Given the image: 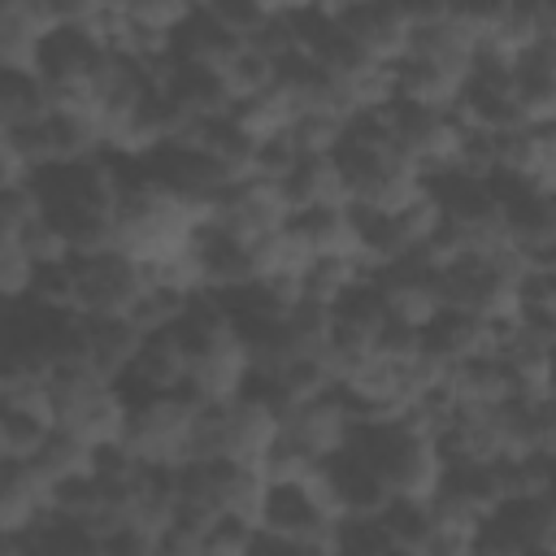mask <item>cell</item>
<instances>
[{
  "instance_id": "4",
  "label": "cell",
  "mask_w": 556,
  "mask_h": 556,
  "mask_svg": "<svg viewBox=\"0 0 556 556\" xmlns=\"http://www.w3.org/2000/svg\"><path fill=\"white\" fill-rule=\"evenodd\" d=\"M48 404H52L56 430L74 434L78 443H87V447L122 443L126 400H122L117 382L91 374L83 361L52 365V374H48Z\"/></svg>"
},
{
  "instance_id": "17",
  "label": "cell",
  "mask_w": 556,
  "mask_h": 556,
  "mask_svg": "<svg viewBox=\"0 0 556 556\" xmlns=\"http://www.w3.org/2000/svg\"><path fill=\"white\" fill-rule=\"evenodd\" d=\"M182 387H187V356H182V348L165 330L161 334H148L143 348H139V356L130 361V369L117 378V391H122L126 408L139 404V400L174 395Z\"/></svg>"
},
{
  "instance_id": "13",
  "label": "cell",
  "mask_w": 556,
  "mask_h": 556,
  "mask_svg": "<svg viewBox=\"0 0 556 556\" xmlns=\"http://www.w3.org/2000/svg\"><path fill=\"white\" fill-rule=\"evenodd\" d=\"M352 426H356V421H352V408L343 404L339 387H330V391H321V395L300 400L295 408H287L278 434H282L295 452H304L313 465H321V460H330L339 447H348Z\"/></svg>"
},
{
  "instance_id": "14",
  "label": "cell",
  "mask_w": 556,
  "mask_h": 556,
  "mask_svg": "<svg viewBox=\"0 0 556 556\" xmlns=\"http://www.w3.org/2000/svg\"><path fill=\"white\" fill-rule=\"evenodd\" d=\"M187 256H191V269L200 278V291H208V295H226V291H235V287H243V282L256 278V252H252V243L226 235L213 222H200L195 226Z\"/></svg>"
},
{
  "instance_id": "38",
  "label": "cell",
  "mask_w": 556,
  "mask_h": 556,
  "mask_svg": "<svg viewBox=\"0 0 556 556\" xmlns=\"http://www.w3.org/2000/svg\"><path fill=\"white\" fill-rule=\"evenodd\" d=\"M300 161H304V152L295 148L291 130H287V135H274V139H261V143H256V156H252V178L282 182Z\"/></svg>"
},
{
  "instance_id": "27",
  "label": "cell",
  "mask_w": 556,
  "mask_h": 556,
  "mask_svg": "<svg viewBox=\"0 0 556 556\" xmlns=\"http://www.w3.org/2000/svg\"><path fill=\"white\" fill-rule=\"evenodd\" d=\"M282 195L295 208H334L348 204V187L343 174L334 165V156H304L287 178H282Z\"/></svg>"
},
{
  "instance_id": "11",
  "label": "cell",
  "mask_w": 556,
  "mask_h": 556,
  "mask_svg": "<svg viewBox=\"0 0 556 556\" xmlns=\"http://www.w3.org/2000/svg\"><path fill=\"white\" fill-rule=\"evenodd\" d=\"M287 217H291V204L282 195V182H269V178H235L213 204H208V217L213 226H222L226 235L243 239V243H265L274 235L287 230Z\"/></svg>"
},
{
  "instance_id": "31",
  "label": "cell",
  "mask_w": 556,
  "mask_h": 556,
  "mask_svg": "<svg viewBox=\"0 0 556 556\" xmlns=\"http://www.w3.org/2000/svg\"><path fill=\"white\" fill-rule=\"evenodd\" d=\"M378 526L382 534L395 543V547H413V552H426L439 517H434V504L421 500V495H391L387 508L378 513Z\"/></svg>"
},
{
  "instance_id": "18",
  "label": "cell",
  "mask_w": 556,
  "mask_h": 556,
  "mask_svg": "<svg viewBox=\"0 0 556 556\" xmlns=\"http://www.w3.org/2000/svg\"><path fill=\"white\" fill-rule=\"evenodd\" d=\"M478 352H495V321H482L460 308H439L421 326V356H430L443 369H452Z\"/></svg>"
},
{
  "instance_id": "44",
  "label": "cell",
  "mask_w": 556,
  "mask_h": 556,
  "mask_svg": "<svg viewBox=\"0 0 556 556\" xmlns=\"http://www.w3.org/2000/svg\"><path fill=\"white\" fill-rule=\"evenodd\" d=\"M547 395L556 400V348H552V365H547Z\"/></svg>"
},
{
  "instance_id": "9",
  "label": "cell",
  "mask_w": 556,
  "mask_h": 556,
  "mask_svg": "<svg viewBox=\"0 0 556 556\" xmlns=\"http://www.w3.org/2000/svg\"><path fill=\"white\" fill-rule=\"evenodd\" d=\"M495 200H500V230L508 248L539 269L543 256L556 248V195L539 191L534 182H521L513 174H491Z\"/></svg>"
},
{
  "instance_id": "34",
  "label": "cell",
  "mask_w": 556,
  "mask_h": 556,
  "mask_svg": "<svg viewBox=\"0 0 556 556\" xmlns=\"http://www.w3.org/2000/svg\"><path fill=\"white\" fill-rule=\"evenodd\" d=\"M261 539V526L248 521V517H235V513H217L204 530V543H200V556H252Z\"/></svg>"
},
{
  "instance_id": "12",
  "label": "cell",
  "mask_w": 556,
  "mask_h": 556,
  "mask_svg": "<svg viewBox=\"0 0 556 556\" xmlns=\"http://www.w3.org/2000/svg\"><path fill=\"white\" fill-rule=\"evenodd\" d=\"M334 22L343 26V35L365 48L378 65H395L408 52L413 39V4H391V0H348V4H330Z\"/></svg>"
},
{
  "instance_id": "40",
  "label": "cell",
  "mask_w": 556,
  "mask_h": 556,
  "mask_svg": "<svg viewBox=\"0 0 556 556\" xmlns=\"http://www.w3.org/2000/svg\"><path fill=\"white\" fill-rule=\"evenodd\" d=\"M100 556H161V547H156V534L122 526V530L100 539Z\"/></svg>"
},
{
  "instance_id": "2",
  "label": "cell",
  "mask_w": 556,
  "mask_h": 556,
  "mask_svg": "<svg viewBox=\"0 0 556 556\" xmlns=\"http://www.w3.org/2000/svg\"><path fill=\"white\" fill-rule=\"evenodd\" d=\"M348 447L361 452L374 473L387 482L391 495H421L430 500L443 473L439 447L430 439V430H421L408 413L400 417H374V421H356L348 434Z\"/></svg>"
},
{
  "instance_id": "16",
  "label": "cell",
  "mask_w": 556,
  "mask_h": 556,
  "mask_svg": "<svg viewBox=\"0 0 556 556\" xmlns=\"http://www.w3.org/2000/svg\"><path fill=\"white\" fill-rule=\"evenodd\" d=\"M317 473H321V486H326L330 504L339 508V517H378L387 508V500H391L387 482L352 447H339L330 460H321Z\"/></svg>"
},
{
  "instance_id": "10",
  "label": "cell",
  "mask_w": 556,
  "mask_h": 556,
  "mask_svg": "<svg viewBox=\"0 0 556 556\" xmlns=\"http://www.w3.org/2000/svg\"><path fill=\"white\" fill-rule=\"evenodd\" d=\"M387 122H391V143L400 148L404 161H413L421 169V178L447 169L460 148V135H465V126L452 109H430V104H413V100H391Z\"/></svg>"
},
{
  "instance_id": "42",
  "label": "cell",
  "mask_w": 556,
  "mask_h": 556,
  "mask_svg": "<svg viewBox=\"0 0 556 556\" xmlns=\"http://www.w3.org/2000/svg\"><path fill=\"white\" fill-rule=\"evenodd\" d=\"M539 35L556 39V4H539Z\"/></svg>"
},
{
  "instance_id": "3",
  "label": "cell",
  "mask_w": 556,
  "mask_h": 556,
  "mask_svg": "<svg viewBox=\"0 0 556 556\" xmlns=\"http://www.w3.org/2000/svg\"><path fill=\"white\" fill-rule=\"evenodd\" d=\"M530 265L513 248L495 252H460L434 265V291L443 308L473 313L482 321H513L517 287Z\"/></svg>"
},
{
  "instance_id": "33",
  "label": "cell",
  "mask_w": 556,
  "mask_h": 556,
  "mask_svg": "<svg viewBox=\"0 0 556 556\" xmlns=\"http://www.w3.org/2000/svg\"><path fill=\"white\" fill-rule=\"evenodd\" d=\"M30 469H35L48 486H56L61 478H74V473L91 469V447L78 443L74 434H65V430H52V434L39 443V452L30 456Z\"/></svg>"
},
{
  "instance_id": "29",
  "label": "cell",
  "mask_w": 556,
  "mask_h": 556,
  "mask_svg": "<svg viewBox=\"0 0 556 556\" xmlns=\"http://www.w3.org/2000/svg\"><path fill=\"white\" fill-rule=\"evenodd\" d=\"M52 109V91L35 70H0V130L35 126Z\"/></svg>"
},
{
  "instance_id": "30",
  "label": "cell",
  "mask_w": 556,
  "mask_h": 556,
  "mask_svg": "<svg viewBox=\"0 0 556 556\" xmlns=\"http://www.w3.org/2000/svg\"><path fill=\"white\" fill-rule=\"evenodd\" d=\"M361 278H369V265L361 256H313L300 274V291L308 304L330 308L343 291H352Z\"/></svg>"
},
{
  "instance_id": "15",
  "label": "cell",
  "mask_w": 556,
  "mask_h": 556,
  "mask_svg": "<svg viewBox=\"0 0 556 556\" xmlns=\"http://www.w3.org/2000/svg\"><path fill=\"white\" fill-rule=\"evenodd\" d=\"M161 91L165 100L182 113V122H208V117H226L235 109L230 87L222 78L217 65H200V61H165L161 65Z\"/></svg>"
},
{
  "instance_id": "37",
  "label": "cell",
  "mask_w": 556,
  "mask_h": 556,
  "mask_svg": "<svg viewBox=\"0 0 556 556\" xmlns=\"http://www.w3.org/2000/svg\"><path fill=\"white\" fill-rule=\"evenodd\" d=\"M208 9H213V17L230 30V35H239L243 43L274 17V9L278 4H261V0H208Z\"/></svg>"
},
{
  "instance_id": "1",
  "label": "cell",
  "mask_w": 556,
  "mask_h": 556,
  "mask_svg": "<svg viewBox=\"0 0 556 556\" xmlns=\"http://www.w3.org/2000/svg\"><path fill=\"white\" fill-rule=\"evenodd\" d=\"M30 187L39 195L43 222L65 239V248L74 256L113 248V230H117V174H113L109 156L35 169Z\"/></svg>"
},
{
  "instance_id": "36",
  "label": "cell",
  "mask_w": 556,
  "mask_h": 556,
  "mask_svg": "<svg viewBox=\"0 0 556 556\" xmlns=\"http://www.w3.org/2000/svg\"><path fill=\"white\" fill-rule=\"evenodd\" d=\"M30 287H35V256L17 239H0V295H4V304L30 300Z\"/></svg>"
},
{
  "instance_id": "19",
  "label": "cell",
  "mask_w": 556,
  "mask_h": 556,
  "mask_svg": "<svg viewBox=\"0 0 556 556\" xmlns=\"http://www.w3.org/2000/svg\"><path fill=\"white\" fill-rule=\"evenodd\" d=\"M56 26V0L0 4V70H35L43 35Z\"/></svg>"
},
{
  "instance_id": "23",
  "label": "cell",
  "mask_w": 556,
  "mask_h": 556,
  "mask_svg": "<svg viewBox=\"0 0 556 556\" xmlns=\"http://www.w3.org/2000/svg\"><path fill=\"white\" fill-rule=\"evenodd\" d=\"M513 78H517L526 122L530 126H552L556 122V39L530 43L513 61Z\"/></svg>"
},
{
  "instance_id": "20",
  "label": "cell",
  "mask_w": 556,
  "mask_h": 556,
  "mask_svg": "<svg viewBox=\"0 0 556 556\" xmlns=\"http://www.w3.org/2000/svg\"><path fill=\"white\" fill-rule=\"evenodd\" d=\"M143 330L130 317H87L83 313V365L109 382H117L143 348Z\"/></svg>"
},
{
  "instance_id": "21",
  "label": "cell",
  "mask_w": 556,
  "mask_h": 556,
  "mask_svg": "<svg viewBox=\"0 0 556 556\" xmlns=\"http://www.w3.org/2000/svg\"><path fill=\"white\" fill-rule=\"evenodd\" d=\"M52 430H56V417H52L48 391L0 395V460H30Z\"/></svg>"
},
{
  "instance_id": "32",
  "label": "cell",
  "mask_w": 556,
  "mask_h": 556,
  "mask_svg": "<svg viewBox=\"0 0 556 556\" xmlns=\"http://www.w3.org/2000/svg\"><path fill=\"white\" fill-rule=\"evenodd\" d=\"M222 78H226V87H230V100L243 104V100H256V96H265V91L278 87V61L265 56L261 48L243 43V48L222 65Z\"/></svg>"
},
{
  "instance_id": "28",
  "label": "cell",
  "mask_w": 556,
  "mask_h": 556,
  "mask_svg": "<svg viewBox=\"0 0 556 556\" xmlns=\"http://www.w3.org/2000/svg\"><path fill=\"white\" fill-rule=\"evenodd\" d=\"M447 378H452L456 400L469 408H495V404L513 400V378H508L500 352H478V356L452 365Z\"/></svg>"
},
{
  "instance_id": "22",
  "label": "cell",
  "mask_w": 556,
  "mask_h": 556,
  "mask_svg": "<svg viewBox=\"0 0 556 556\" xmlns=\"http://www.w3.org/2000/svg\"><path fill=\"white\" fill-rule=\"evenodd\" d=\"M52 513L48 482L30 469V460H0V526L4 534H30Z\"/></svg>"
},
{
  "instance_id": "25",
  "label": "cell",
  "mask_w": 556,
  "mask_h": 556,
  "mask_svg": "<svg viewBox=\"0 0 556 556\" xmlns=\"http://www.w3.org/2000/svg\"><path fill=\"white\" fill-rule=\"evenodd\" d=\"M287 235L313 256H356V235H352V208H295L287 217Z\"/></svg>"
},
{
  "instance_id": "26",
  "label": "cell",
  "mask_w": 556,
  "mask_h": 556,
  "mask_svg": "<svg viewBox=\"0 0 556 556\" xmlns=\"http://www.w3.org/2000/svg\"><path fill=\"white\" fill-rule=\"evenodd\" d=\"M178 139H191L200 152H208L226 174L235 178H248L252 174V156H256V139L226 113V117H208V122H195L187 135Z\"/></svg>"
},
{
  "instance_id": "35",
  "label": "cell",
  "mask_w": 556,
  "mask_h": 556,
  "mask_svg": "<svg viewBox=\"0 0 556 556\" xmlns=\"http://www.w3.org/2000/svg\"><path fill=\"white\" fill-rule=\"evenodd\" d=\"M391 547L378 517H339L330 539V556H391Z\"/></svg>"
},
{
  "instance_id": "7",
  "label": "cell",
  "mask_w": 556,
  "mask_h": 556,
  "mask_svg": "<svg viewBox=\"0 0 556 556\" xmlns=\"http://www.w3.org/2000/svg\"><path fill=\"white\" fill-rule=\"evenodd\" d=\"M339 526V508L330 504L321 473L308 478H287V482H265V504H261V530L295 543H330Z\"/></svg>"
},
{
  "instance_id": "43",
  "label": "cell",
  "mask_w": 556,
  "mask_h": 556,
  "mask_svg": "<svg viewBox=\"0 0 556 556\" xmlns=\"http://www.w3.org/2000/svg\"><path fill=\"white\" fill-rule=\"evenodd\" d=\"M539 495L556 508V460H547V465H543V486H539Z\"/></svg>"
},
{
  "instance_id": "41",
  "label": "cell",
  "mask_w": 556,
  "mask_h": 556,
  "mask_svg": "<svg viewBox=\"0 0 556 556\" xmlns=\"http://www.w3.org/2000/svg\"><path fill=\"white\" fill-rule=\"evenodd\" d=\"M252 556H330V543H295V539H278L261 530Z\"/></svg>"
},
{
  "instance_id": "6",
  "label": "cell",
  "mask_w": 556,
  "mask_h": 556,
  "mask_svg": "<svg viewBox=\"0 0 556 556\" xmlns=\"http://www.w3.org/2000/svg\"><path fill=\"white\" fill-rule=\"evenodd\" d=\"M452 113L460 117L465 130H482V135H508V130L530 126L526 109H521V96H517L513 61L495 56V52H478L465 83H460V96H456Z\"/></svg>"
},
{
  "instance_id": "24",
  "label": "cell",
  "mask_w": 556,
  "mask_h": 556,
  "mask_svg": "<svg viewBox=\"0 0 556 556\" xmlns=\"http://www.w3.org/2000/svg\"><path fill=\"white\" fill-rule=\"evenodd\" d=\"M391 78H395V100H413V104H430V109H452L460 96V83H465L460 70H447L417 52H404L391 65Z\"/></svg>"
},
{
  "instance_id": "39",
  "label": "cell",
  "mask_w": 556,
  "mask_h": 556,
  "mask_svg": "<svg viewBox=\"0 0 556 556\" xmlns=\"http://www.w3.org/2000/svg\"><path fill=\"white\" fill-rule=\"evenodd\" d=\"M530 456L556 460V400L552 395L530 400Z\"/></svg>"
},
{
  "instance_id": "8",
  "label": "cell",
  "mask_w": 556,
  "mask_h": 556,
  "mask_svg": "<svg viewBox=\"0 0 556 556\" xmlns=\"http://www.w3.org/2000/svg\"><path fill=\"white\" fill-rule=\"evenodd\" d=\"M148 287V274L122 248L74 256V308L87 317H130Z\"/></svg>"
},
{
  "instance_id": "5",
  "label": "cell",
  "mask_w": 556,
  "mask_h": 556,
  "mask_svg": "<svg viewBox=\"0 0 556 556\" xmlns=\"http://www.w3.org/2000/svg\"><path fill=\"white\" fill-rule=\"evenodd\" d=\"M204 400L182 387L174 395H156V400H139L126 408V430L122 443L130 447V456L139 465H165L178 469L182 460H191V426H195V408Z\"/></svg>"
},
{
  "instance_id": "45",
  "label": "cell",
  "mask_w": 556,
  "mask_h": 556,
  "mask_svg": "<svg viewBox=\"0 0 556 556\" xmlns=\"http://www.w3.org/2000/svg\"><path fill=\"white\" fill-rule=\"evenodd\" d=\"M521 556H556V543H539V547H530V552H521Z\"/></svg>"
}]
</instances>
